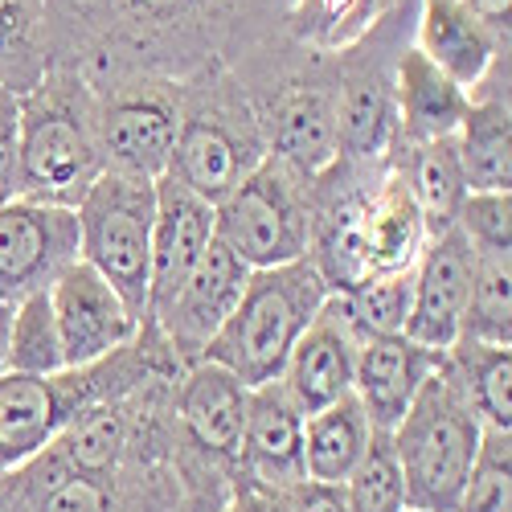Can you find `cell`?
<instances>
[{
    "mask_svg": "<svg viewBox=\"0 0 512 512\" xmlns=\"http://www.w3.org/2000/svg\"><path fill=\"white\" fill-rule=\"evenodd\" d=\"M78 263L74 209L13 197L0 205V304L50 291V283Z\"/></svg>",
    "mask_w": 512,
    "mask_h": 512,
    "instance_id": "8fae6325",
    "label": "cell"
},
{
    "mask_svg": "<svg viewBox=\"0 0 512 512\" xmlns=\"http://www.w3.org/2000/svg\"><path fill=\"white\" fill-rule=\"evenodd\" d=\"M418 0H398L361 41L332 54L336 78V160L381 168L398 152V62L414 41Z\"/></svg>",
    "mask_w": 512,
    "mask_h": 512,
    "instance_id": "277c9868",
    "label": "cell"
},
{
    "mask_svg": "<svg viewBox=\"0 0 512 512\" xmlns=\"http://www.w3.org/2000/svg\"><path fill=\"white\" fill-rule=\"evenodd\" d=\"M66 369L62 357V336L58 320L50 308V291L25 295L21 304H13V324H9V373H58Z\"/></svg>",
    "mask_w": 512,
    "mask_h": 512,
    "instance_id": "f1b7e54d",
    "label": "cell"
},
{
    "mask_svg": "<svg viewBox=\"0 0 512 512\" xmlns=\"http://www.w3.org/2000/svg\"><path fill=\"white\" fill-rule=\"evenodd\" d=\"M250 390L234 373L213 361H197L173 381V431L177 443L218 467H238L242 426H246Z\"/></svg>",
    "mask_w": 512,
    "mask_h": 512,
    "instance_id": "4fadbf2b",
    "label": "cell"
},
{
    "mask_svg": "<svg viewBox=\"0 0 512 512\" xmlns=\"http://www.w3.org/2000/svg\"><path fill=\"white\" fill-rule=\"evenodd\" d=\"M410 300H414V267L410 271H386L373 275L349 295H340L349 324L357 328L361 340L369 336H398L406 332L410 320Z\"/></svg>",
    "mask_w": 512,
    "mask_h": 512,
    "instance_id": "f546056e",
    "label": "cell"
},
{
    "mask_svg": "<svg viewBox=\"0 0 512 512\" xmlns=\"http://www.w3.org/2000/svg\"><path fill=\"white\" fill-rule=\"evenodd\" d=\"M54 66L46 0H0V91L21 99Z\"/></svg>",
    "mask_w": 512,
    "mask_h": 512,
    "instance_id": "484cf974",
    "label": "cell"
},
{
    "mask_svg": "<svg viewBox=\"0 0 512 512\" xmlns=\"http://www.w3.org/2000/svg\"><path fill=\"white\" fill-rule=\"evenodd\" d=\"M455 156L467 193H512V99H508V54L472 87V103L459 123Z\"/></svg>",
    "mask_w": 512,
    "mask_h": 512,
    "instance_id": "e0dca14e",
    "label": "cell"
},
{
    "mask_svg": "<svg viewBox=\"0 0 512 512\" xmlns=\"http://www.w3.org/2000/svg\"><path fill=\"white\" fill-rule=\"evenodd\" d=\"M398 168L410 185V197L422 213L426 238H439L455 226L459 205L467 197V181L455 156V140L435 144H398Z\"/></svg>",
    "mask_w": 512,
    "mask_h": 512,
    "instance_id": "603a6c76",
    "label": "cell"
},
{
    "mask_svg": "<svg viewBox=\"0 0 512 512\" xmlns=\"http://www.w3.org/2000/svg\"><path fill=\"white\" fill-rule=\"evenodd\" d=\"M472 250V295H467L463 336L488 340V345H512V250L504 246H467Z\"/></svg>",
    "mask_w": 512,
    "mask_h": 512,
    "instance_id": "83f0119b",
    "label": "cell"
},
{
    "mask_svg": "<svg viewBox=\"0 0 512 512\" xmlns=\"http://www.w3.org/2000/svg\"><path fill=\"white\" fill-rule=\"evenodd\" d=\"M373 439L361 402L349 394L304 418V480L345 484Z\"/></svg>",
    "mask_w": 512,
    "mask_h": 512,
    "instance_id": "cb8c5ba5",
    "label": "cell"
},
{
    "mask_svg": "<svg viewBox=\"0 0 512 512\" xmlns=\"http://www.w3.org/2000/svg\"><path fill=\"white\" fill-rule=\"evenodd\" d=\"M467 295H472V250L451 226L447 234L426 242L414 263V300L406 336L431 353H447L463 336Z\"/></svg>",
    "mask_w": 512,
    "mask_h": 512,
    "instance_id": "2e32d148",
    "label": "cell"
},
{
    "mask_svg": "<svg viewBox=\"0 0 512 512\" xmlns=\"http://www.w3.org/2000/svg\"><path fill=\"white\" fill-rule=\"evenodd\" d=\"M443 353L414 345L406 332L398 336H369L357 349L353 369V398L361 402L373 431H394L410 410L422 381L439 369Z\"/></svg>",
    "mask_w": 512,
    "mask_h": 512,
    "instance_id": "44dd1931",
    "label": "cell"
},
{
    "mask_svg": "<svg viewBox=\"0 0 512 512\" xmlns=\"http://www.w3.org/2000/svg\"><path fill=\"white\" fill-rule=\"evenodd\" d=\"M213 242V205L197 193L177 185L173 177L156 181V226H152V279H148V312L156 316L189 271L201 263V254Z\"/></svg>",
    "mask_w": 512,
    "mask_h": 512,
    "instance_id": "d6986e66",
    "label": "cell"
},
{
    "mask_svg": "<svg viewBox=\"0 0 512 512\" xmlns=\"http://www.w3.org/2000/svg\"><path fill=\"white\" fill-rule=\"evenodd\" d=\"M9 324H13V304H0V377L9 373Z\"/></svg>",
    "mask_w": 512,
    "mask_h": 512,
    "instance_id": "74e56055",
    "label": "cell"
},
{
    "mask_svg": "<svg viewBox=\"0 0 512 512\" xmlns=\"http://www.w3.org/2000/svg\"><path fill=\"white\" fill-rule=\"evenodd\" d=\"M312 242L308 263L320 271L332 295H349L373 275L410 271L431 242L410 185L398 168V152L381 168L332 164L308 181Z\"/></svg>",
    "mask_w": 512,
    "mask_h": 512,
    "instance_id": "6da1fadb",
    "label": "cell"
},
{
    "mask_svg": "<svg viewBox=\"0 0 512 512\" xmlns=\"http://www.w3.org/2000/svg\"><path fill=\"white\" fill-rule=\"evenodd\" d=\"M103 173L91 78L50 66V74L17 99V197L74 209Z\"/></svg>",
    "mask_w": 512,
    "mask_h": 512,
    "instance_id": "7a4b0ae2",
    "label": "cell"
},
{
    "mask_svg": "<svg viewBox=\"0 0 512 512\" xmlns=\"http://www.w3.org/2000/svg\"><path fill=\"white\" fill-rule=\"evenodd\" d=\"M349 512H406V484L390 443V431H373L361 463L340 484Z\"/></svg>",
    "mask_w": 512,
    "mask_h": 512,
    "instance_id": "4dcf8cb0",
    "label": "cell"
},
{
    "mask_svg": "<svg viewBox=\"0 0 512 512\" xmlns=\"http://www.w3.org/2000/svg\"><path fill=\"white\" fill-rule=\"evenodd\" d=\"M78 259L95 267L119 300L140 320L148 312L152 279V226H156V181L103 173L87 197L74 205Z\"/></svg>",
    "mask_w": 512,
    "mask_h": 512,
    "instance_id": "ba28073f",
    "label": "cell"
},
{
    "mask_svg": "<svg viewBox=\"0 0 512 512\" xmlns=\"http://www.w3.org/2000/svg\"><path fill=\"white\" fill-rule=\"evenodd\" d=\"M283 512H349L345 492L340 484H316V480H300L279 492Z\"/></svg>",
    "mask_w": 512,
    "mask_h": 512,
    "instance_id": "e575fe53",
    "label": "cell"
},
{
    "mask_svg": "<svg viewBox=\"0 0 512 512\" xmlns=\"http://www.w3.org/2000/svg\"><path fill=\"white\" fill-rule=\"evenodd\" d=\"M99 148L107 173L160 181L177 148L181 127V82L164 74H107L91 78Z\"/></svg>",
    "mask_w": 512,
    "mask_h": 512,
    "instance_id": "30bf717a",
    "label": "cell"
},
{
    "mask_svg": "<svg viewBox=\"0 0 512 512\" xmlns=\"http://www.w3.org/2000/svg\"><path fill=\"white\" fill-rule=\"evenodd\" d=\"M361 336L345 316L340 295H328V304L295 340V349L279 373V386L300 406V414H316L340 398L353 394V369H357Z\"/></svg>",
    "mask_w": 512,
    "mask_h": 512,
    "instance_id": "9a60e30c",
    "label": "cell"
},
{
    "mask_svg": "<svg viewBox=\"0 0 512 512\" xmlns=\"http://www.w3.org/2000/svg\"><path fill=\"white\" fill-rule=\"evenodd\" d=\"M443 361L459 381L463 398L472 402L476 418L484 422V431H512V345L459 336Z\"/></svg>",
    "mask_w": 512,
    "mask_h": 512,
    "instance_id": "d4e9b609",
    "label": "cell"
},
{
    "mask_svg": "<svg viewBox=\"0 0 512 512\" xmlns=\"http://www.w3.org/2000/svg\"><path fill=\"white\" fill-rule=\"evenodd\" d=\"M398 0H291L287 41L312 54H340L361 41Z\"/></svg>",
    "mask_w": 512,
    "mask_h": 512,
    "instance_id": "4316f807",
    "label": "cell"
},
{
    "mask_svg": "<svg viewBox=\"0 0 512 512\" xmlns=\"http://www.w3.org/2000/svg\"><path fill=\"white\" fill-rule=\"evenodd\" d=\"M406 512H414V508H406Z\"/></svg>",
    "mask_w": 512,
    "mask_h": 512,
    "instance_id": "f35d334b",
    "label": "cell"
},
{
    "mask_svg": "<svg viewBox=\"0 0 512 512\" xmlns=\"http://www.w3.org/2000/svg\"><path fill=\"white\" fill-rule=\"evenodd\" d=\"M455 230L467 246L512 250V193H467L459 205Z\"/></svg>",
    "mask_w": 512,
    "mask_h": 512,
    "instance_id": "d6a6232c",
    "label": "cell"
},
{
    "mask_svg": "<svg viewBox=\"0 0 512 512\" xmlns=\"http://www.w3.org/2000/svg\"><path fill=\"white\" fill-rule=\"evenodd\" d=\"M259 111L267 152L316 181L336 164V78L332 54L283 46L271 58L238 70Z\"/></svg>",
    "mask_w": 512,
    "mask_h": 512,
    "instance_id": "5b68a950",
    "label": "cell"
},
{
    "mask_svg": "<svg viewBox=\"0 0 512 512\" xmlns=\"http://www.w3.org/2000/svg\"><path fill=\"white\" fill-rule=\"evenodd\" d=\"M414 50L431 58L463 91H472L492 62L508 54V29H496L463 0H418Z\"/></svg>",
    "mask_w": 512,
    "mask_h": 512,
    "instance_id": "ac0fdd59",
    "label": "cell"
},
{
    "mask_svg": "<svg viewBox=\"0 0 512 512\" xmlns=\"http://www.w3.org/2000/svg\"><path fill=\"white\" fill-rule=\"evenodd\" d=\"M267 156L259 111L230 66H205L181 82V127L164 177L197 193L205 205H218Z\"/></svg>",
    "mask_w": 512,
    "mask_h": 512,
    "instance_id": "3957f363",
    "label": "cell"
},
{
    "mask_svg": "<svg viewBox=\"0 0 512 512\" xmlns=\"http://www.w3.org/2000/svg\"><path fill=\"white\" fill-rule=\"evenodd\" d=\"M17 193V99L0 91V205Z\"/></svg>",
    "mask_w": 512,
    "mask_h": 512,
    "instance_id": "836d02e7",
    "label": "cell"
},
{
    "mask_svg": "<svg viewBox=\"0 0 512 512\" xmlns=\"http://www.w3.org/2000/svg\"><path fill=\"white\" fill-rule=\"evenodd\" d=\"M246 279H250V267L226 242L213 238L209 250L201 254V263L177 287L173 300H168L156 316H144L160 328V336L168 340V349H173L181 369L205 361V349L213 345V336L222 332V324L238 308Z\"/></svg>",
    "mask_w": 512,
    "mask_h": 512,
    "instance_id": "7c38bea8",
    "label": "cell"
},
{
    "mask_svg": "<svg viewBox=\"0 0 512 512\" xmlns=\"http://www.w3.org/2000/svg\"><path fill=\"white\" fill-rule=\"evenodd\" d=\"M328 295H332L328 283L308 259L250 271L242 300L222 324V332L213 336V345L205 349V361L234 373L246 390L279 381L295 340L304 336V328L328 304Z\"/></svg>",
    "mask_w": 512,
    "mask_h": 512,
    "instance_id": "8992f818",
    "label": "cell"
},
{
    "mask_svg": "<svg viewBox=\"0 0 512 512\" xmlns=\"http://www.w3.org/2000/svg\"><path fill=\"white\" fill-rule=\"evenodd\" d=\"M50 308L62 336V357L66 369L91 365L140 332V316L119 300V291L87 263H70L50 283Z\"/></svg>",
    "mask_w": 512,
    "mask_h": 512,
    "instance_id": "5bb4252c",
    "label": "cell"
},
{
    "mask_svg": "<svg viewBox=\"0 0 512 512\" xmlns=\"http://www.w3.org/2000/svg\"><path fill=\"white\" fill-rule=\"evenodd\" d=\"M390 443L402 467L406 508L455 512V500L484 443V422L463 398L447 361H439V369L422 381L410 410L390 431Z\"/></svg>",
    "mask_w": 512,
    "mask_h": 512,
    "instance_id": "52a82bcc",
    "label": "cell"
},
{
    "mask_svg": "<svg viewBox=\"0 0 512 512\" xmlns=\"http://www.w3.org/2000/svg\"><path fill=\"white\" fill-rule=\"evenodd\" d=\"M472 103V91L451 82L431 58L406 46L398 62V144L451 140Z\"/></svg>",
    "mask_w": 512,
    "mask_h": 512,
    "instance_id": "7402d4cb",
    "label": "cell"
},
{
    "mask_svg": "<svg viewBox=\"0 0 512 512\" xmlns=\"http://www.w3.org/2000/svg\"><path fill=\"white\" fill-rule=\"evenodd\" d=\"M467 9H476L484 21H492L496 29H508V17H512V0H463Z\"/></svg>",
    "mask_w": 512,
    "mask_h": 512,
    "instance_id": "8d00e7d4",
    "label": "cell"
},
{
    "mask_svg": "<svg viewBox=\"0 0 512 512\" xmlns=\"http://www.w3.org/2000/svg\"><path fill=\"white\" fill-rule=\"evenodd\" d=\"M238 472L250 484H263L271 492H283L304 480V414L279 381L250 390Z\"/></svg>",
    "mask_w": 512,
    "mask_h": 512,
    "instance_id": "ffe728a7",
    "label": "cell"
},
{
    "mask_svg": "<svg viewBox=\"0 0 512 512\" xmlns=\"http://www.w3.org/2000/svg\"><path fill=\"white\" fill-rule=\"evenodd\" d=\"M455 512H512V431H484Z\"/></svg>",
    "mask_w": 512,
    "mask_h": 512,
    "instance_id": "1f68e13d",
    "label": "cell"
},
{
    "mask_svg": "<svg viewBox=\"0 0 512 512\" xmlns=\"http://www.w3.org/2000/svg\"><path fill=\"white\" fill-rule=\"evenodd\" d=\"M226 512H283V500H279V492H271L263 484H250L246 476H238Z\"/></svg>",
    "mask_w": 512,
    "mask_h": 512,
    "instance_id": "d590c367",
    "label": "cell"
},
{
    "mask_svg": "<svg viewBox=\"0 0 512 512\" xmlns=\"http://www.w3.org/2000/svg\"><path fill=\"white\" fill-rule=\"evenodd\" d=\"M213 238L226 242L250 271L308 259V242H312L308 181L283 160L267 156L226 201L213 205Z\"/></svg>",
    "mask_w": 512,
    "mask_h": 512,
    "instance_id": "9c48e42d",
    "label": "cell"
}]
</instances>
